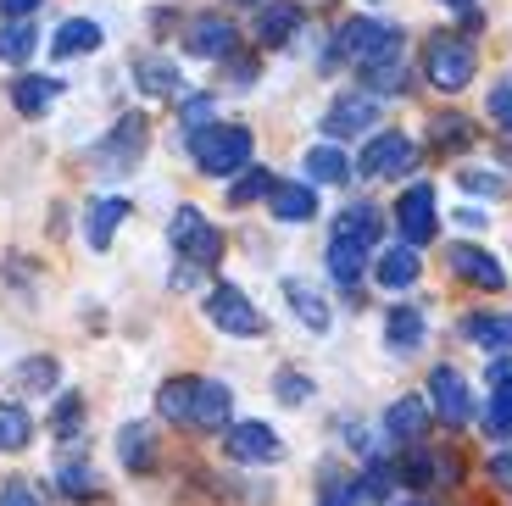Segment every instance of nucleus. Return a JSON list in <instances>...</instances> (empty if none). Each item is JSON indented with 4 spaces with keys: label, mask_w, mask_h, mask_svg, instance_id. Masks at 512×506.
<instances>
[{
    "label": "nucleus",
    "mask_w": 512,
    "mask_h": 506,
    "mask_svg": "<svg viewBox=\"0 0 512 506\" xmlns=\"http://www.w3.org/2000/svg\"><path fill=\"white\" fill-rule=\"evenodd\" d=\"M190 140V156L206 178H234L251 167V128L240 123H212L201 134H184Z\"/></svg>",
    "instance_id": "nucleus-1"
},
{
    "label": "nucleus",
    "mask_w": 512,
    "mask_h": 506,
    "mask_svg": "<svg viewBox=\"0 0 512 506\" xmlns=\"http://www.w3.org/2000/svg\"><path fill=\"white\" fill-rule=\"evenodd\" d=\"M479 73V56L462 34H429L423 39V84H435L440 95H457L468 89Z\"/></svg>",
    "instance_id": "nucleus-2"
},
{
    "label": "nucleus",
    "mask_w": 512,
    "mask_h": 506,
    "mask_svg": "<svg viewBox=\"0 0 512 506\" xmlns=\"http://www.w3.org/2000/svg\"><path fill=\"white\" fill-rule=\"evenodd\" d=\"M401 45V28L379 23V17H351V23H340V34H334V51L323 56V67L334 62H351L362 73L368 62H379L384 51H396Z\"/></svg>",
    "instance_id": "nucleus-3"
},
{
    "label": "nucleus",
    "mask_w": 512,
    "mask_h": 506,
    "mask_svg": "<svg viewBox=\"0 0 512 506\" xmlns=\"http://www.w3.org/2000/svg\"><path fill=\"white\" fill-rule=\"evenodd\" d=\"M167 234H173L179 262H190V267H218L223 262V228L212 223L201 206H179L173 223H167Z\"/></svg>",
    "instance_id": "nucleus-4"
},
{
    "label": "nucleus",
    "mask_w": 512,
    "mask_h": 506,
    "mask_svg": "<svg viewBox=\"0 0 512 506\" xmlns=\"http://www.w3.org/2000/svg\"><path fill=\"white\" fill-rule=\"evenodd\" d=\"M206 317H212V329L234 334V340H256V334L268 329L262 312L251 306V295H245L240 284H212V295H206Z\"/></svg>",
    "instance_id": "nucleus-5"
},
{
    "label": "nucleus",
    "mask_w": 512,
    "mask_h": 506,
    "mask_svg": "<svg viewBox=\"0 0 512 506\" xmlns=\"http://www.w3.org/2000/svg\"><path fill=\"white\" fill-rule=\"evenodd\" d=\"M145 140H151V123H145L140 112H123V117L112 123V134L95 145V162H101L106 173L117 178V173H128V167L145 156Z\"/></svg>",
    "instance_id": "nucleus-6"
},
{
    "label": "nucleus",
    "mask_w": 512,
    "mask_h": 506,
    "mask_svg": "<svg viewBox=\"0 0 512 506\" xmlns=\"http://www.w3.org/2000/svg\"><path fill=\"white\" fill-rule=\"evenodd\" d=\"M396 228H401V245H429L440 228V206H435V184H407L396 201Z\"/></svg>",
    "instance_id": "nucleus-7"
},
{
    "label": "nucleus",
    "mask_w": 512,
    "mask_h": 506,
    "mask_svg": "<svg viewBox=\"0 0 512 506\" xmlns=\"http://www.w3.org/2000/svg\"><path fill=\"white\" fill-rule=\"evenodd\" d=\"M412 167H418V145H412L407 134H373L357 156L362 178H401V173H412Z\"/></svg>",
    "instance_id": "nucleus-8"
},
{
    "label": "nucleus",
    "mask_w": 512,
    "mask_h": 506,
    "mask_svg": "<svg viewBox=\"0 0 512 506\" xmlns=\"http://www.w3.org/2000/svg\"><path fill=\"white\" fill-rule=\"evenodd\" d=\"M184 45H190V56L229 62V56H240V28H234L223 12H201V17H190V28H184Z\"/></svg>",
    "instance_id": "nucleus-9"
},
{
    "label": "nucleus",
    "mask_w": 512,
    "mask_h": 506,
    "mask_svg": "<svg viewBox=\"0 0 512 506\" xmlns=\"http://www.w3.org/2000/svg\"><path fill=\"white\" fill-rule=\"evenodd\" d=\"M429 412L446 429H462V423L474 418V395H468V379H462L457 367H435L429 373Z\"/></svg>",
    "instance_id": "nucleus-10"
},
{
    "label": "nucleus",
    "mask_w": 512,
    "mask_h": 506,
    "mask_svg": "<svg viewBox=\"0 0 512 506\" xmlns=\"http://www.w3.org/2000/svg\"><path fill=\"white\" fill-rule=\"evenodd\" d=\"M379 123V101L362 95V89H346V95H334L329 112H323V134L329 140H357L362 128Z\"/></svg>",
    "instance_id": "nucleus-11"
},
{
    "label": "nucleus",
    "mask_w": 512,
    "mask_h": 506,
    "mask_svg": "<svg viewBox=\"0 0 512 506\" xmlns=\"http://www.w3.org/2000/svg\"><path fill=\"white\" fill-rule=\"evenodd\" d=\"M446 262L451 273H457L462 284H474V290H507V273H501V262L485 251V245H468V240H451L446 245Z\"/></svg>",
    "instance_id": "nucleus-12"
},
{
    "label": "nucleus",
    "mask_w": 512,
    "mask_h": 506,
    "mask_svg": "<svg viewBox=\"0 0 512 506\" xmlns=\"http://www.w3.org/2000/svg\"><path fill=\"white\" fill-rule=\"evenodd\" d=\"M223 451H229L234 462H279L284 440L268 423H229V429H223Z\"/></svg>",
    "instance_id": "nucleus-13"
},
{
    "label": "nucleus",
    "mask_w": 512,
    "mask_h": 506,
    "mask_svg": "<svg viewBox=\"0 0 512 506\" xmlns=\"http://www.w3.org/2000/svg\"><path fill=\"white\" fill-rule=\"evenodd\" d=\"M429 423H435V412H429L423 395H401V401L384 412V434H390L396 445H407V451L429 440Z\"/></svg>",
    "instance_id": "nucleus-14"
},
{
    "label": "nucleus",
    "mask_w": 512,
    "mask_h": 506,
    "mask_svg": "<svg viewBox=\"0 0 512 506\" xmlns=\"http://www.w3.org/2000/svg\"><path fill=\"white\" fill-rule=\"evenodd\" d=\"M234 418V390L218 379H201L195 384V406H190V429H206V434H223Z\"/></svg>",
    "instance_id": "nucleus-15"
},
{
    "label": "nucleus",
    "mask_w": 512,
    "mask_h": 506,
    "mask_svg": "<svg viewBox=\"0 0 512 506\" xmlns=\"http://www.w3.org/2000/svg\"><path fill=\"white\" fill-rule=\"evenodd\" d=\"M301 23H307V12H301L295 0H268V6H262V17H256V45L284 51V45L301 34Z\"/></svg>",
    "instance_id": "nucleus-16"
},
{
    "label": "nucleus",
    "mask_w": 512,
    "mask_h": 506,
    "mask_svg": "<svg viewBox=\"0 0 512 506\" xmlns=\"http://www.w3.org/2000/svg\"><path fill=\"white\" fill-rule=\"evenodd\" d=\"M134 84L156 101H184V73L173 56H134Z\"/></svg>",
    "instance_id": "nucleus-17"
},
{
    "label": "nucleus",
    "mask_w": 512,
    "mask_h": 506,
    "mask_svg": "<svg viewBox=\"0 0 512 506\" xmlns=\"http://www.w3.org/2000/svg\"><path fill=\"white\" fill-rule=\"evenodd\" d=\"M357 78H362V95H373V101H384V95H401V89H407V45L384 51L379 62H368Z\"/></svg>",
    "instance_id": "nucleus-18"
},
{
    "label": "nucleus",
    "mask_w": 512,
    "mask_h": 506,
    "mask_svg": "<svg viewBox=\"0 0 512 506\" xmlns=\"http://www.w3.org/2000/svg\"><path fill=\"white\" fill-rule=\"evenodd\" d=\"M462 334L485 356H507L512 351V312H468L462 317Z\"/></svg>",
    "instance_id": "nucleus-19"
},
{
    "label": "nucleus",
    "mask_w": 512,
    "mask_h": 506,
    "mask_svg": "<svg viewBox=\"0 0 512 506\" xmlns=\"http://www.w3.org/2000/svg\"><path fill=\"white\" fill-rule=\"evenodd\" d=\"M268 206L279 223H312L318 217V190L312 184H295V178H279L268 190Z\"/></svg>",
    "instance_id": "nucleus-20"
},
{
    "label": "nucleus",
    "mask_w": 512,
    "mask_h": 506,
    "mask_svg": "<svg viewBox=\"0 0 512 506\" xmlns=\"http://www.w3.org/2000/svg\"><path fill=\"white\" fill-rule=\"evenodd\" d=\"M329 273H334V284L340 290H351L362 301V273H368V245H357V240H340L334 234L329 240Z\"/></svg>",
    "instance_id": "nucleus-21"
},
{
    "label": "nucleus",
    "mask_w": 512,
    "mask_h": 506,
    "mask_svg": "<svg viewBox=\"0 0 512 506\" xmlns=\"http://www.w3.org/2000/svg\"><path fill=\"white\" fill-rule=\"evenodd\" d=\"M384 345L396 356H412L423 345V306H412V301H401V306H390L384 312Z\"/></svg>",
    "instance_id": "nucleus-22"
},
{
    "label": "nucleus",
    "mask_w": 512,
    "mask_h": 506,
    "mask_svg": "<svg viewBox=\"0 0 512 506\" xmlns=\"http://www.w3.org/2000/svg\"><path fill=\"white\" fill-rule=\"evenodd\" d=\"M284 301H290V312L301 317L312 334H329L334 312H329V301H323V290H312L307 279H284Z\"/></svg>",
    "instance_id": "nucleus-23"
},
{
    "label": "nucleus",
    "mask_w": 512,
    "mask_h": 506,
    "mask_svg": "<svg viewBox=\"0 0 512 506\" xmlns=\"http://www.w3.org/2000/svg\"><path fill=\"white\" fill-rule=\"evenodd\" d=\"M418 273H423V262H418V251H412V245H390V251L373 262V279H379L384 290H412V284H418Z\"/></svg>",
    "instance_id": "nucleus-24"
},
{
    "label": "nucleus",
    "mask_w": 512,
    "mask_h": 506,
    "mask_svg": "<svg viewBox=\"0 0 512 506\" xmlns=\"http://www.w3.org/2000/svg\"><path fill=\"white\" fill-rule=\"evenodd\" d=\"M334 234L340 240H357V245H379V234H384V212L373 201H351L346 212H340V223H334Z\"/></svg>",
    "instance_id": "nucleus-25"
},
{
    "label": "nucleus",
    "mask_w": 512,
    "mask_h": 506,
    "mask_svg": "<svg viewBox=\"0 0 512 506\" xmlns=\"http://www.w3.org/2000/svg\"><path fill=\"white\" fill-rule=\"evenodd\" d=\"M117 456H123L128 473H151L156 468V434H151V423H128V429L117 434Z\"/></svg>",
    "instance_id": "nucleus-26"
},
{
    "label": "nucleus",
    "mask_w": 512,
    "mask_h": 506,
    "mask_svg": "<svg viewBox=\"0 0 512 506\" xmlns=\"http://www.w3.org/2000/svg\"><path fill=\"white\" fill-rule=\"evenodd\" d=\"M56 95H62V84H56V78H39V73H23V78L12 84V106H17L23 117H45Z\"/></svg>",
    "instance_id": "nucleus-27"
},
{
    "label": "nucleus",
    "mask_w": 512,
    "mask_h": 506,
    "mask_svg": "<svg viewBox=\"0 0 512 506\" xmlns=\"http://www.w3.org/2000/svg\"><path fill=\"white\" fill-rule=\"evenodd\" d=\"M479 140V128L468 123V117L462 112H440V117H429V145H435V151H468V145Z\"/></svg>",
    "instance_id": "nucleus-28"
},
{
    "label": "nucleus",
    "mask_w": 512,
    "mask_h": 506,
    "mask_svg": "<svg viewBox=\"0 0 512 506\" xmlns=\"http://www.w3.org/2000/svg\"><path fill=\"white\" fill-rule=\"evenodd\" d=\"M51 51L56 56H90V51H101V23H90V17H67V23L56 28Z\"/></svg>",
    "instance_id": "nucleus-29"
},
{
    "label": "nucleus",
    "mask_w": 512,
    "mask_h": 506,
    "mask_svg": "<svg viewBox=\"0 0 512 506\" xmlns=\"http://www.w3.org/2000/svg\"><path fill=\"white\" fill-rule=\"evenodd\" d=\"M56 379H62V362H56V356H28V362H17V373H12V384L23 395L56 390Z\"/></svg>",
    "instance_id": "nucleus-30"
},
{
    "label": "nucleus",
    "mask_w": 512,
    "mask_h": 506,
    "mask_svg": "<svg viewBox=\"0 0 512 506\" xmlns=\"http://www.w3.org/2000/svg\"><path fill=\"white\" fill-rule=\"evenodd\" d=\"M195 384H201V379H190V373H184V379H167L162 390H156V412H162L167 423H190Z\"/></svg>",
    "instance_id": "nucleus-31"
},
{
    "label": "nucleus",
    "mask_w": 512,
    "mask_h": 506,
    "mask_svg": "<svg viewBox=\"0 0 512 506\" xmlns=\"http://www.w3.org/2000/svg\"><path fill=\"white\" fill-rule=\"evenodd\" d=\"M128 217V201H95L90 206V223H84V234H90V251H106L112 245V234H117V223Z\"/></svg>",
    "instance_id": "nucleus-32"
},
{
    "label": "nucleus",
    "mask_w": 512,
    "mask_h": 506,
    "mask_svg": "<svg viewBox=\"0 0 512 506\" xmlns=\"http://www.w3.org/2000/svg\"><path fill=\"white\" fill-rule=\"evenodd\" d=\"M307 173H312V190H318V184H346L351 162L340 156V145H312V151H307Z\"/></svg>",
    "instance_id": "nucleus-33"
},
{
    "label": "nucleus",
    "mask_w": 512,
    "mask_h": 506,
    "mask_svg": "<svg viewBox=\"0 0 512 506\" xmlns=\"http://www.w3.org/2000/svg\"><path fill=\"white\" fill-rule=\"evenodd\" d=\"M396 479L412 484V490H429V484H440V456H429L423 445H412L407 456H396Z\"/></svg>",
    "instance_id": "nucleus-34"
},
{
    "label": "nucleus",
    "mask_w": 512,
    "mask_h": 506,
    "mask_svg": "<svg viewBox=\"0 0 512 506\" xmlns=\"http://www.w3.org/2000/svg\"><path fill=\"white\" fill-rule=\"evenodd\" d=\"M34 51H39V34H34V23H6V17H0V62L23 67Z\"/></svg>",
    "instance_id": "nucleus-35"
},
{
    "label": "nucleus",
    "mask_w": 512,
    "mask_h": 506,
    "mask_svg": "<svg viewBox=\"0 0 512 506\" xmlns=\"http://www.w3.org/2000/svg\"><path fill=\"white\" fill-rule=\"evenodd\" d=\"M56 484H62L67 501H90L95 490H101V473L90 468V462H78V456H67L62 468H56Z\"/></svg>",
    "instance_id": "nucleus-36"
},
{
    "label": "nucleus",
    "mask_w": 512,
    "mask_h": 506,
    "mask_svg": "<svg viewBox=\"0 0 512 506\" xmlns=\"http://www.w3.org/2000/svg\"><path fill=\"white\" fill-rule=\"evenodd\" d=\"M28 440H34V418L17 401H6L0 406V451H23Z\"/></svg>",
    "instance_id": "nucleus-37"
},
{
    "label": "nucleus",
    "mask_w": 512,
    "mask_h": 506,
    "mask_svg": "<svg viewBox=\"0 0 512 506\" xmlns=\"http://www.w3.org/2000/svg\"><path fill=\"white\" fill-rule=\"evenodd\" d=\"M479 423H485V440H512V390L490 395L485 412H479Z\"/></svg>",
    "instance_id": "nucleus-38"
},
{
    "label": "nucleus",
    "mask_w": 512,
    "mask_h": 506,
    "mask_svg": "<svg viewBox=\"0 0 512 506\" xmlns=\"http://www.w3.org/2000/svg\"><path fill=\"white\" fill-rule=\"evenodd\" d=\"M457 184H462L468 195H490V201H501V195L512 190L507 178H501V173H490V167H462V173H457Z\"/></svg>",
    "instance_id": "nucleus-39"
},
{
    "label": "nucleus",
    "mask_w": 512,
    "mask_h": 506,
    "mask_svg": "<svg viewBox=\"0 0 512 506\" xmlns=\"http://www.w3.org/2000/svg\"><path fill=\"white\" fill-rule=\"evenodd\" d=\"M212 112H218V106H212V95H184V101H179V128H184V134H201V128L218 123Z\"/></svg>",
    "instance_id": "nucleus-40"
},
{
    "label": "nucleus",
    "mask_w": 512,
    "mask_h": 506,
    "mask_svg": "<svg viewBox=\"0 0 512 506\" xmlns=\"http://www.w3.org/2000/svg\"><path fill=\"white\" fill-rule=\"evenodd\" d=\"M273 184H279V178H268V167H245V178H234V184H229V201L234 206H251L256 195H268Z\"/></svg>",
    "instance_id": "nucleus-41"
},
{
    "label": "nucleus",
    "mask_w": 512,
    "mask_h": 506,
    "mask_svg": "<svg viewBox=\"0 0 512 506\" xmlns=\"http://www.w3.org/2000/svg\"><path fill=\"white\" fill-rule=\"evenodd\" d=\"M357 484H362V501H384L390 484H396V462H368Z\"/></svg>",
    "instance_id": "nucleus-42"
},
{
    "label": "nucleus",
    "mask_w": 512,
    "mask_h": 506,
    "mask_svg": "<svg viewBox=\"0 0 512 506\" xmlns=\"http://www.w3.org/2000/svg\"><path fill=\"white\" fill-rule=\"evenodd\" d=\"M78 423H84V395H62V401H56V412H51V429L62 434V440H73Z\"/></svg>",
    "instance_id": "nucleus-43"
},
{
    "label": "nucleus",
    "mask_w": 512,
    "mask_h": 506,
    "mask_svg": "<svg viewBox=\"0 0 512 506\" xmlns=\"http://www.w3.org/2000/svg\"><path fill=\"white\" fill-rule=\"evenodd\" d=\"M273 395H279L284 406H301L312 395V379H307V373H295V367H284L279 379H273Z\"/></svg>",
    "instance_id": "nucleus-44"
},
{
    "label": "nucleus",
    "mask_w": 512,
    "mask_h": 506,
    "mask_svg": "<svg viewBox=\"0 0 512 506\" xmlns=\"http://www.w3.org/2000/svg\"><path fill=\"white\" fill-rule=\"evenodd\" d=\"M490 117H496L501 128H512V84H496V89H490Z\"/></svg>",
    "instance_id": "nucleus-45"
},
{
    "label": "nucleus",
    "mask_w": 512,
    "mask_h": 506,
    "mask_svg": "<svg viewBox=\"0 0 512 506\" xmlns=\"http://www.w3.org/2000/svg\"><path fill=\"white\" fill-rule=\"evenodd\" d=\"M490 484H496L501 495H512V451H496V456H490Z\"/></svg>",
    "instance_id": "nucleus-46"
},
{
    "label": "nucleus",
    "mask_w": 512,
    "mask_h": 506,
    "mask_svg": "<svg viewBox=\"0 0 512 506\" xmlns=\"http://www.w3.org/2000/svg\"><path fill=\"white\" fill-rule=\"evenodd\" d=\"M0 506H39V495L28 490L23 479H12V484H6V490H0Z\"/></svg>",
    "instance_id": "nucleus-47"
},
{
    "label": "nucleus",
    "mask_w": 512,
    "mask_h": 506,
    "mask_svg": "<svg viewBox=\"0 0 512 506\" xmlns=\"http://www.w3.org/2000/svg\"><path fill=\"white\" fill-rule=\"evenodd\" d=\"M45 0H0V17L6 23H28V12H39Z\"/></svg>",
    "instance_id": "nucleus-48"
},
{
    "label": "nucleus",
    "mask_w": 512,
    "mask_h": 506,
    "mask_svg": "<svg viewBox=\"0 0 512 506\" xmlns=\"http://www.w3.org/2000/svg\"><path fill=\"white\" fill-rule=\"evenodd\" d=\"M490 390H512V351L490 356Z\"/></svg>",
    "instance_id": "nucleus-49"
},
{
    "label": "nucleus",
    "mask_w": 512,
    "mask_h": 506,
    "mask_svg": "<svg viewBox=\"0 0 512 506\" xmlns=\"http://www.w3.org/2000/svg\"><path fill=\"white\" fill-rule=\"evenodd\" d=\"M223 67H229V78H234V84H251V78H256V62H251V56H229Z\"/></svg>",
    "instance_id": "nucleus-50"
},
{
    "label": "nucleus",
    "mask_w": 512,
    "mask_h": 506,
    "mask_svg": "<svg viewBox=\"0 0 512 506\" xmlns=\"http://www.w3.org/2000/svg\"><path fill=\"white\" fill-rule=\"evenodd\" d=\"M451 217H457L462 228H485V223H490V217L479 212V206H457V212H451Z\"/></svg>",
    "instance_id": "nucleus-51"
},
{
    "label": "nucleus",
    "mask_w": 512,
    "mask_h": 506,
    "mask_svg": "<svg viewBox=\"0 0 512 506\" xmlns=\"http://www.w3.org/2000/svg\"><path fill=\"white\" fill-rule=\"evenodd\" d=\"M457 479H462V462H457V456H440V484L451 490Z\"/></svg>",
    "instance_id": "nucleus-52"
},
{
    "label": "nucleus",
    "mask_w": 512,
    "mask_h": 506,
    "mask_svg": "<svg viewBox=\"0 0 512 506\" xmlns=\"http://www.w3.org/2000/svg\"><path fill=\"white\" fill-rule=\"evenodd\" d=\"M195 273H201V267H173V290H190Z\"/></svg>",
    "instance_id": "nucleus-53"
},
{
    "label": "nucleus",
    "mask_w": 512,
    "mask_h": 506,
    "mask_svg": "<svg viewBox=\"0 0 512 506\" xmlns=\"http://www.w3.org/2000/svg\"><path fill=\"white\" fill-rule=\"evenodd\" d=\"M496 151H501V162L512 167V128H501V134H496Z\"/></svg>",
    "instance_id": "nucleus-54"
},
{
    "label": "nucleus",
    "mask_w": 512,
    "mask_h": 506,
    "mask_svg": "<svg viewBox=\"0 0 512 506\" xmlns=\"http://www.w3.org/2000/svg\"><path fill=\"white\" fill-rule=\"evenodd\" d=\"M440 6H451V12H474V0H440Z\"/></svg>",
    "instance_id": "nucleus-55"
}]
</instances>
